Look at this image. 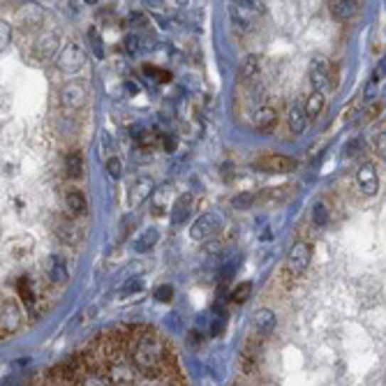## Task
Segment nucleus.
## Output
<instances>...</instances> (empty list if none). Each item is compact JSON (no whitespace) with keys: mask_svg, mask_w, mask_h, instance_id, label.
<instances>
[{"mask_svg":"<svg viewBox=\"0 0 386 386\" xmlns=\"http://www.w3.org/2000/svg\"><path fill=\"white\" fill-rule=\"evenodd\" d=\"M162 361H164V345L158 336H144L136 340L132 352V363L136 370L153 377L162 370Z\"/></svg>","mask_w":386,"mask_h":386,"instance_id":"obj_1","label":"nucleus"},{"mask_svg":"<svg viewBox=\"0 0 386 386\" xmlns=\"http://www.w3.org/2000/svg\"><path fill=\"white\" fill-rule=\"evenodd\" d=\"M223 215L215 213V210H208V213L199 215L195 223L190 227V238L192 241H210V238H215L220 234V229H223Z\"/></svg>","mask_w":386,"mask_h":386,"instance_id":"obj_2","label":"nucleus"},{"mask_svg":"<svg viewBox=\"0 0 386 386\" xmlns=\"http://www.w3.org/2000/svg\"><path fill=\"white\" fill-rule=\"evenodd\" d=\"M58 70L60 72H79L81 68L86 65V49L81 47L79 42H68L63 51L58 53Z\"/></svg>","mask_w":386,"mask_h":386,"instance_id":"obj_3","label":"nucleus"},{"mask_svg":"<svg viewBox=\"0 0 386 386\" xmlns=\"http://www.w3.org/2000/svg\"><path fill=\"white\" fill-rule=\"evenodd\" d=\"M254 167L266 173H291L299 167V162L282 153H266L254 162Z\"/></svg>","mask_w":386,"mask_h":386,"instance_id":"obj_4","label":"nucleus"},{"mask_svg":"<svg viewBox=\"0 0 386 386\" xmlns=\"http://www.w3.org/2000/svg\"><path fill=\"white\" fill-rule=\"evenodd\" d=\"M23 324V312L14 301L0 303V331L3 333H16Z\"/></svg>","mask_w":386,"mask_h":386,"instance_id":"obj_5","label":"nucleus"},{"mask_svg":"<svg viewBox=\"0 0 386 386\" xmlns=\"http://www.w3.org/2000/svg\"><path fill=\"white\" fill-rule=\"evenodd\" d=\"M356 186L365 197H375L380 190V178H377V169L372 162H361L356 169Z\"/></svg>","mask_w":386,"mask_h":386,"instance_id":"obj_6","label":"nucleus"},{"mask_svg":"<svg viewBox=\"0 0 386 386\" xmlns=\"http://www.w3.org/2000/svg\"><path fill=\"white\" fill-rule=\"evenodd\" d=\"M310 259H312V247H310V243H306V241H296V243L291 245V250H289L287 269H289L294 275H301L303 271L308 269Z\"/></svg>","mask_w":386,"mask_h":386,"instance_id":"obj_7","label":"nucleus"},{"mask_svg":"<svg viewBox=\"0 0 386 386\" xmlns=\"http://www.w3.org/2000/svg\"><path fill=\"white\" fill-rule=\"evenodd\" d=\"M58 33L56 31H44L40 33L38 38H35L33 42V53H35V58H40V60H49L53 53H56L58 49Z\"/></svg>","mask_w":386,"mask_h":386,"instance_id":"obj_8","label":"nucleus"},{"mask_svg":"<svg viewBox=\"0 0 386 386\" xmlns=\"http://www.w3.org/2000/svg\"><path fill=\"white\" fill-rule=\"evenodd\" d=\"M109 384L112 386H134L136 384V375L134 368L125 361H114L109 363Z\"/></svg>","mask_w":386,"mask_h":386,"instance_id":"obj_9","label":"nucleus"},{"mask_svg":"<svg viewBox=\"0 0 386 386\" xmlns=\"http://www.w3.org/2000/svg\"><path fill=\"white\" fill-rule=\"evenodd\" d=\"M60 102L65 109H81L86 104V86L79 81H70L60 88Z\"/></svg>","mask_w":386,"mask_h":386,"instance_id":"obj_10","label":"nucleus"},{"mask_svg":"<svg viewBox=\"0 0 386 386\" xmlns=\"http://www.w3.org/2000/svg\"><path fill=\"white\" fill-rule=\"evenodd\" d=\"M262 12H264L262 3H245V0H241V3H232V7H229V14H232L234 21L241 26H250Z\"/></svg>","mask_w":386,"mask_h":386,"instance_id":"obj_11","label":"nucleus"},{"mask_svg":"<svg viewBox=\"0 0 386 386\" xmlns=\"http://www.w3.org/2000/svg\"><path fill=\"white\" fill-rule=\"evenodd\" d=\"M53 232L58 234L63 243H70V245H77V243H81V238H84L81 227L70 218H56V227H53Z\"/></svg>","mask_w":386,"mask_h":386,"instance_id":"obj_12","label":"nucleus"},{"mask_svg":"<svg viewBox=\"0 0 386 386\" xmlns=\"http://www.w3.org/2000/svg\"><path fill=\"white\" fill-rule=\"evenodd\" d=\"M328 79H331V65L326 58H315L310 63V81H312V88L317 93H324V88L328 86Z\"/></svg>","mask_w":386,"mask_h":386,"instance_id":"obj_13","label":"nucleus"},{"mask_svg":"<svg viewBox=\"0 0 386 386\" xmlns=\"http://www.w3.org/2000/svg\"><path fill=\"white\" fill-rule=\"evenodd\" d=\"M153 190H155V181H153L151 176L136 178V181L132 183V188H130V206H132V208L141 206L144 201L153 195Z\"/></svg>","mask_w":386,"mask_h":386,"instance_id":"obj_14","label":"nucleus"},{"mask_svg":"<svg viewBox=\"0 0 386 386\" xmlns=\"http://www.w3.org/2000/svg\"><path fill=\"white\" fill-rule=\"evenodd\" d=\"M252 324H254V331H257V336H271L273 331H275V324H278V319H275V312L271 308H259L254 312V317H252Z\"/></svg>","mask_w":386,"mask_h":386,"instance_id":"obj_15","label":"nucleus"},{"mask_svg":"<svg viewBox=\"0 0 386 386\" xmlns=\"http://www.w3.org/2000/svg\"><path fill=\"white\" fill-rule=\"evenodd\" d=\"M49 278L53 284H65L70 280V269H68L65 257H60V254L49 257Z\"/></svg>","mask_w":386,"mask_h":386,"instance_id":"obj_16","label":"nucleus"},{"mask_svg":"<svg viewBox=\"0 0 386 386\" xmlns=\"http://www.w3.org/2000/svg\"><path fill=\"white\" fill-rule=\"evenodd\" d=\"M190 210H192V195H181L171 204V225L186 223L188 215H190Z\"/></svg>","mask_w":386,"mask_h":386,"instance_id":"obj_17","label":"nucleus"},{"mask_svg":"<svg viewBox=\"0 0 386 386\" xmlns=\"http://www.w3.org/2000/svg\"><path fill=\"white\" fill-rule=\"evenodd\" d=\"M287 125H289V130L294 134H301L303 130H306V125H308V118H306V112H303V104L301 102H294L289 107V112H287Z\"/></svg>","mask_w":386,"mask_h":386,"instance_id":"obj_18","label":"nucleus"},{"mask_svg":"<svg viewBox=\"0 0 386 386\" xmlns=\"http://www.w3.org/2000/svg\"><path fill=\"white\" fill-rule=\"evenodd\" d=\"M44 21V10L40 5H26L23 10L19 12V23L23 28H35Z\"/></svg>","mask_w":386,"mask_h":386,"instance_id":"obj_19","label":"nucleus"},{"mask_svg":"<svg viewBox=\"0 0 386 386\" xmlns=\"http://www.w3.org/2000/svg\"><path fill=\"white\" fill-rule=\"evenodd\" d=\"M331 7V14L336 16V19H349V16H354L356 10H358V3L356 0H333V3H328Z\"/></svg>","mask_w":386,"mask_h":386,"instance_id":"obj_20","label":"nucleus"},{"mask_svg":"<svg viewBox=\"0 0 386 386\" xmlns=\"http://www.w3.org/2000/svg\"><path fill=\"white\" fill-rule=\"evenodd\" d=\"M252 123L259 132H269L271 127L275 125V109L273 107H262L259 112L254 114Z\"/></svg>","mask_w":386,"mask_h":386,"instance_id":"obj_21","label":"nucleus"},{"mask_svg":"<svg viewBox=\"0 0 386 386\" xmlns=\"http://www.w3.org/2000/svg\"><path fill=\"white\" fill-rule=\"evenodd\" d=\"M65 206L70 210V215H81V213H86L88 201H86V197L81 195L79 190H70L68 195H65Z\"/></svg>","mask_w":386,"mask_h":386,"instance_id":"obj_22","label":"nucleus"},{"mask_svg":"<svg viewBox=\"0 0 386 386\" xmlns=\"http://www.w3.org/2000/svg\"><path fill=\"white\" fill-rule=\"evenodd\" d=\"M158 241H160V229L158 227L144 229L141 236L136 238V250H139V252H149V250H153V245H158Z\"/></svg>","mask_w":386,"mask_h":386,"instance_id":"obj_23","label":"nucleus"},{"mask_svg":"<svg viewBox=\"0 0 386 386\" xmlns=\"http://www.w3.org/2000/svg\"><path fill=\"white\" fill-rule=\"evenodd\" d=\"M65 173L70 178H81V173H84V155L79 151H72L68 153L65 158Z\"/></svg>","mask_w":386,"mask_h":386,"instance_id":"obj_24","label":"nucleus"},{"mask_svg":"<svg viewBox=\"0 0 386 386\" xmlns=\"http://www.w3.org/2000/svg\"><path fill=\"white\" fill-rule=\"evenodd\" d=\"M321 109H324V93H317V90H312V93L308 95L306 107H303V112H306V118H308V121L317 118Z\"/></svg>","mask_w":386,"mask_h":386,"instance_id":"obj_25","label":"nucleus"},{"mask_svg":"<svg viewBox=\"0 0 386 386\" xmlns=\"http://www.w3.org/2000/svg\"><path fill=\"white\" fill-rule=\"evenodd\" d=\"M252 289H254V284H252L250 280L238 282L236 287L232 289V294H229V301H234V303H245L247 299L252 296Z\"/></svg>","mask_w":386,"mask_h":386,"instance_id":"obj_26","label":"nucleus"},{"mask_svg":"<svg viewBox=\"0 0 386 386\" xmlns=\"http://www.w3.org/2000/svg\"><path fill=\"white\" fill-rule=\"evenodd\" d=\"M257 72H259V58H257V56H245L243 65H241V79L250 81L252 77H257Z\"/></svg>","mask_w":386,"mask_h":386,"instance_id":"obj_27","label":"nucleus"},{"mask_svg":"<svg viewBox=\"0 0 386 386\" xmlns=\"http://www.w3.org/2000/svg\"><path fill=\"white\" fill-rule=\"evenodd\" d=\"M123 49H125V53H130V56H139L141 53V38L134 33H127L123 38Z\"/></svg>","mask_w":386,"mask_h":386,"instance_id":"obj_28","label":"nucleus"},{"mask_svg":"<svg viewBox=\"0 0 386 386\" xmlns=\"http://www.w3.org/2000/svg\"><path fill=\"white\" fill-rule=\"evenodd\" d=\"M312 223H315L317 227H326L328 223V208L324 201H317L315 208H312Z\"/></svg>","mask_w":386,"mask_h":386,"instance_id":"obj_29","label":"nucleus"},{"mask_svg":"<svg viewBox=\"0 0 386 386\" xmlns=\"http://www.w3.org/2000/svg\"><path fill=\"white\" fill-rule=\"evenodd\" d=\"M254 195L252 192H241V195H236L234 199H232V204H234V208H238V210H247V208H252V204H254Z\"/></svg>","mask_w":386,"mask_h":386,"instance_id":"obj_30","label":"nucleus"},{"mask_svg":"<svg viewBox=\"0 0 386 386\" xmlns=\"http://www.w3.org/2000/svg\"><path fill=\"white\" fill-rule=\"evenodd\" d=\"M16 289H19L23 303H28V306H33V303H35V294H33V287H31V280H28V278H21L19 284H16Z\"/></svg>","mask_w":386,"mask_h":386,"instance_id":"obj_31","label":"nucleus"},{"mask_svg":"<svg viewBox=\"0 0 386 386\" xmlns=\"http://www.w3.org/2000/svg\"><path fill=\"white\" fill-rule=\"evenodd\" d=\"M12 44V26L0 19V51H5Z\"/></svg>","mask_w":386,"mask_h":386,"instance_id":"obj_32","label":"nucleus"},{"mask_svg":"<svg viewBox=\"0 0 386 386\" xmlns=\"http://www.w3.org/2000/svg\"><path fill=\"white\" fill-rule=\"evenodd\" d=\"M79 386H112V384H109L107 377L97 375V372H90V375H84V380H81Z\"/></svg>","mask_w":386,"mask_h":386,"instance_id":"obj_33","label":"nucleus"},{"mask_svg":"<svg viewBox=\"0 0 386 386\" xmlns=\"http://www.w3.org/2000/svg\"><path fill=\"white\" fill-rule=\"evenodd\" d=\"M104 169L109 171V176H112V178H121L123 176V164L118 158H109L107 164H104Z\"/></svg>","mask_w":386,"mask_h":386,"instance_id":"obj_34","label":"nucleus"},{"mask_svg":"<svg viewBox=\"0 0 386 386\" xmlns=\"http://www.w3.org/2000/svg\"><path fill=\"white\" fill-rule=\"evenodd\" d=\"M173 299V289L169 287V284H160L158 289H155V301L160 303H169Z\"/></svg>","mask_w":386,"mask_h":386,"instance_id":"obj_35","label":"nucleus"},{"mask_svg":"<svg viewBox=\"0 0 386 386\" xmlns=\"http://www.w3.org/2000/svg\"><path fill=\"white\" fill-rule=\"evenodd\" d=\"M144 289V280L141 278H134V280H130L125 284V287L121 289V296H130V294H134V291H141Z\"/></svg>","mask_w":386,"mask_h":386,"instance_id":"obj_36","label":"nucleus"},{"mask_svg":"<svg viewBox=\"0 0 386 386\" xmlns=\"http://www.w3.org/2000/svg\"><path fill=\"white\" fill-rule=\"evenodd\" d=\"M88 35H90V44H93V49H95V56H97V58H102V56H104V49H102V40H100L97 31H95V28H90Z\"/></svg>","mask_w":386,"mask_h":386,"instance_id":"obj_37","label":"nucleus"},{"mask_svg":"<svg viewBox=\"0 0 386 386\" xmlns=\"http://www.w3.org/2000/svg\"><path fill=\"white\" fill-rule=\"evenodd\" d=\"M289 192V188H269L262 192V199H282Z\"/></svg>","mask_w":386,"mask_h":386,"instance_id":"obj_38","label":"nucleus"},{"mask_svg":"<svg viewBox=\"0 0 386 386\" xmlns=\"http://www.w3.org/2000/svg\"><path fill=\"white\" fill-rule=\"evenodd\" d=\"M223 328H225V315L220 312V315L215 317V321H213V326H210V331H213V336H220V333H223Z\"/></svg>","mask_w":386,"mask_h":386,"instance_id":"obj_39","label":"nucleus"},{"mask_svg":"<svg viewBox=\"0 0 386 386\" xmlns=\"http://www.w3.org/2000/svg\"><path fill=\"white\" fill-rule=\"evenodd\" d=\"M130 21H132V26H141V28H144V26H146V16L139 14V12H132V14H130Z\"/></svg>","mask_w":386,"mask_h":386,"instance_id":"obj_40","label":"nucleus"}]
</instances>
